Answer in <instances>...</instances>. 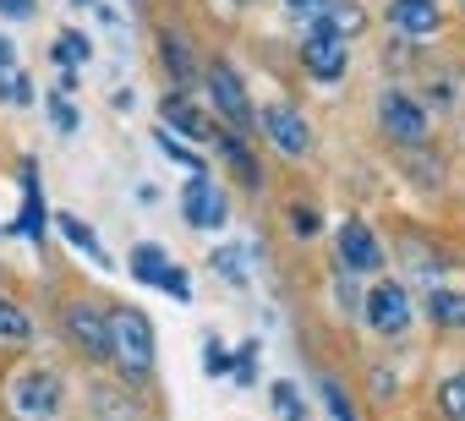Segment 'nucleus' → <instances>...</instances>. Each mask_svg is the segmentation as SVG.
Listing matches in <instances>:
<instances>
[{"label":"nucleus","mask_w":465,"mask_h":421,"mask_svg":"<svg viewBox=\"0 0 465 421\" xmlns=\"http://www.w3.org/2000/svg\"><path fill=\"white\" fill-rule=\"evenodd\" d=\"M104 350L121 361L126 377H148L153 372V328L143 312H115L104 323Z\"/></svg>","instance_id":"nucleus-1"},{"label":"nucleus","mask_w":465,"mask_h":421,"mask_svg":"<svg viewBox=\"0 0 465 421\" xmlns=\"http://www.w3.org/2000/svg\"><path fill=\"white\" fill-rule=\"evenodd\" d=\"M208 93H213V104H219V115L236 126V132H247L258 115H252V104H247V88H242V77L230 72L224 61L219 66H208Z\"/></svg>","instance_id":"nucleus-2"},{"label":"nucleus","mask_w":465,"mask_h":421,"mask_svg":"<svg viewBox=\"0 0 465 421\" xmlns=\"http://www.w3.org/2000/svg\"><path fill=\"white\" fill-rule=\"evenodd\" d=\"M367 323H372L378 334H405V328H411V296H405L400 285H378V290L367 296Z\"/></svg>","instance_id":"nucleus-3"},{"label":"nucleus","mask_w":465,"mask_h":421,"mask_svg":"<svg viewBox=\"0 0 465 421\" xmlns=\"http://www.w3.org/2000/svg\"><path fill=\"white\" fill-rule=\"evenodd\" d=\"M12 399H17V410H23V416L45 421V416H55V410H61V383H55L50 372H28V377H17Z\"/></svg>","instance_id":"nucleus-4"},{"label":"nucleus","mask_w":465,"mask_h":421,"mask_svg":"<svg viewBox=\"0 0 465 421\" xmlns=\"http://www.w3.org/2000/svg\"><path fill=\"white\" fill-rule=\"evenodd\" d=\"M263 126H269V137H274V148H285V153H307V142H312V132H307V121L291 110V104H269V115H263Z\"/></svg>","instance_id":"nucleus-5"},{"label":"nucleus","mask_w":465,"mask_h":421,"mask_svg":"<svg viewBox=\"0 0 465 421\" xmlns=\"http://www.w3.org/2000/svg\"><path fill=\"white\" fill-rule=\"evenodd\" d=\"M302 61H307L312 77L334 83V77L345 72V44H340V34H312V39L302 44Z\"/></svg>","instance_id":"nucleus-6"},{"label":"nucleus","mask_w":465,"mask_h":421,"mask_svg":"<svg viewBox=\"0 0 465 421\" xmlns=\"http://www.w3.org/2000/svg\"><path fill=\"white\" fill-rule=\"evenodd\" d=\"M389 28H400L411 39H427L438 28V6L432 0H389Z\"/></svg>","instance_id":"nucleus-7"},{"label":"nucleus","mask_w":465,"mask_h":421,"mask_svg":"<svg viewBox=\"0 0 465 421\" xmlns=\"http://www.w3.org/2000/svg\"><path fill=\"white\" fill-rule=\"evenodd\" d=\"M186 220H192L197 230H213V225H224V197H219V186H208L203 175L186 186Z\"/></svg>","instance_id":"nucleus-8"},{"label":"nucleus","mask_w":465,"mask_h":421,"mask_svg":"<svg viewBox=\"0 0 465 421\" xmlns=\"http://www.w3.org/2000/svg\"><path fill=\"white\" fill-rule=\"evenodd\" d=\"M383 126H389L400 142H421V132H427V115H421L411 99L389 93V99H383Z\"/></svg>","instance_id":"nucleus-9"},{"label":"nucleus","mask_w":465,"mask_h":421,"mask_svg":"<svg viewBox=\"0 0 465 421\" xmlns=\"http://www.w3.org/2000/svg\"><path fill=\"white\" fill-rule=\"evenodd\" d=\"M340 258H345L351 269H378V258H383V252H378V241H372V230L351 220V225L340 230Z\"/></svg>","instance_id":"nucleus-10"},{"label":"nucleus","mask_w":465,"mask_h":421,"mask_svg":"<svg viewBox=\"0 0 465 421\" xmlns=\"http://www.w3.org/2000/svg\"><path fill=\"white\" fill-rule=\"evenodd\" d=\"M61 230L72 236V247H77V252H83L88 263H99V269H110V252L99 247V236H94V230H88V225H83L77 214H61Z\"/></svg>","instance_id":"nucleus-11"},{"label":"nucleus","mask_w":465,"mask_h":421,"mask_svg":"<svg viewBox=\"0 0 465 421\" xmlns=\"http://www.w3.org/2000/svg\"><path fill=\"white\" fill-rule=\"evenodd\" d=\"M66 328H72V339H83V345H88L94 356L104 350V323H99V318H94L88 307H66Z\"/></svg>","instance_id":"nucleus-12"},{"label":"nucleus","mask_w":465,"mask_h":421,"mask_svg":"<svg viewBox=\"0 0 465 421\" xmlns=\"http://www.w3.org/2000/svg\"><path fill=\"white\" fill-rule=\"evenodd\" d=\"M164 126H175V132H186V137H208V121L175 93V99H164Z\"/></svg>","instance_id":"nucleus-13"},{"label":"nucleus","mask_w":465,"mask_h":421,"mask_svg":"<svg viewBox=\"0 0 465 421\" xmlns=\"http://www.w3.org/2000/svg\"><path fill=\"white\" fill-rule=\"evenodd\" d=\"M427 312H432V323L465 328V296H454V290H427Z\"/></svg>","instance_id":"nucleus-14"},{"label":"nucleus","mask_w":465,"mask_h":421,"mask_svg":"<svg viewBox=\"0 0 465 421\" xmlns=\"http://www.w3.org/2000/svg\"><path fill=\"white\" fill-rule=\"evenodd\" d=\"M213 142H219V153H224L230 164H236V175H242L247 186H258V164L247 159V142H242L236 132H224V137H213Z\"/></svg>","instance_id":"nucleus-15"},{"label":"nucleus","mask_w":465,"mask_h":421,"mask_svg":"<svg viewBox=\"0 0 465 421\" xmlns=\"http://www.w3.org/2000/svg\"><path fill=\"white\" fill-rule=\"evenodd\" d=\"M28 334H34L28 312H23V307H12V301H0V339H28Z\"/></svg>","instance_id":"nucleus-16"},{"label":"nucleus","mask_w":465,"mask_h":421,"mask_svg":"<svg viewBox=\"0 0 465 421\" xmlns=\"http://www.w3.org/2000/svg\"><path fill=\"white\" fill-rule=\"evenodd\" d=\"M132 274L148 279V285H159V274H164V252H159V247H137V252H132Z\"/></svg>","instance_id":"nucleus-17"},{"label":"nucleus","mask_w":465,"mask_h":421,"mask_svg":"<svg viewBox=\"0 0 465 421\" xmlns=\"http://www.w3.org/2000/svg\"><path fill=\"white\" fill-rule=\"evenodd\" d=\"M438 405L449 410V421H465V372H454V377L438 388Z\"/></svg>","instance_id":"nucleus-18"},{"label":"nucleus","mask_w":465,"mask_h":421,"mask_svg":"<svg viewBox=\"0 0 465 421\" xmlns=\"http://www.w3.org/2000/svg\"><path fill=\"white\" fill-rule=\"evenodd\" d=\"M55 61L72 72L77 61H88V39H83V34H61V39H55Z\"/></svg>","instance_id":"nucleus-19"},{"label":"nucleus","mask_w":465,"mask_h":421,"mask_svg":"<svg viewBox=\"0 0 465 421\" xmlns=\"http://www.w3.org/2000/svg\"><path fill=\"white\" fill-rule=\"evenodd\" d=\"M274 416L280 421H302V399H296L291 383H274Z\"/></svg>","instance_id":"nucleus-20"},{"label":"nucleus","mask_w":465,"mask_h":421,"mask_svg":"<svg viewBox=\"0 0 465 421\" xmlns=\"http://www.w3.org/2000/svg\"><path fill=\"white\" fill-rule=\"evenodd\" d=\"M0 99H12V104H28L34 99V88L12 72V66H0Z\"/></svg>","instance_id":"nucleus-21"},{"label":"nucleus","mask_w":465,"mask_h":421,"mask_svg":"<svg viewBox=\"0 0 465 421\" xmlns=\"http://www.w3.org/2000/svg\"><path fill=\"white\" fill-rule=\"evenodd\" d=\"M356 28H361V12L351 6V0H345V6H334V12H329V34H356Z\"/></svg>","instance_id":"nucleus-22"},{"label":"nucleus","mask_w":465,"mask_h":421,"mask_svg":"<svg viewBox=\"0 0 465 421\" xmlns=\"http://www.w3.org/2000/svg\"><path fill=\"white\" fill-rule=\"evenodd\" d=\"M159 290H170L175 301H186V296H192V285H186V274H181V269H170V263H164V274H159Z\"/></svg>","instance_id":"nucleus-23"},{"label":"nucleus","mask_w":465,"mask_h":421,"mask_svg":"<svg viewBox=\"0 0 465 421\" xmlns=\"http://www.w3.org/2000/svg\"><path fill=\"white\" fill-rule=\"evenodd\" d=\"M164 61L175 66V77H186V72H192V61H186V44H181V39H170V34H164Z\"/></svg>","instance_id":"nucleus-24"},{"label":"nucleus","mask_w":465,"mask_h":421,"mask_svg":"<svg viewBox=\"0 0 465 421\" xmlns=\"http://www.w3.org/2000/svg\"><path fill=\"white\" fill-rule=\"evenodd\" d=\"M323 399H329L334 421H356V416H351V405H345V394H340V383H323Z\"/></svg>","instance_id":"nucleus-25"},{"label":"nucleus","mask_w":465,"mask_h":421,"mask_svg":"<svg viewBox=\"0 0 465 421\" xmlns=\"http://www.w3.org/2000/svg\"><path fill=\"white\" fill-rule=\"evenodd\" d=\"M252 361H258V345H242V350H236V377H242V383H252Z\"/></svg>","instance_id":"nucleus-26"},{"label":"nucleus","mask_w":465,"mask_h":421,"mask_svg":"<svg viewBox=\"0 0 465 421\" xmlns=\"http://www.w3.org/2000/svg\"><path fill=\"white\" fill-rule=\"evenodd\" d=\"M159 148H164V153H170V159H181V164H186V170H197V153H186V148H181V142H170V137H164V132H159Z\"/></svg>","instance_id":"nucleus-27"},{"label":"nucleus","mask_w":465,"mask_h":421,"mask_svg":"<svg viewBox=\"0 0 465 421\" xmlns=\"http://www.w3.org/2000/svg\"><path fill=\"white\" fill-rule=\"evenodd\" d=\"M203 361H208V372L219 377V372H230V356H224V345H208L203 350Z\"/></svg>","instance_id":"nucleus-28"},{"label":"nucleus","mask_w":465,"mask_h":421,"mask_svg":"<svg viewBox=\"0 0 465 421\" xmlns=\"http://www.w3.org/2000/svg\"><path fill=\"white\" fill-rule=\"evenodd\" d=\"M291 225H296L302 236H312V230H318V214H312V208H291Z\"/></svg>","instance_id":"nucleus-29"},{"label":"nucleus","mask_w":465,"mask_h":421,"mask_svg":"<svg viewBox=\"0 0 465 421\" xmlns=\"http://www.w3.org/2000/svg\"><path fill=\"white\" fill-rule=\"evenodd\" d=\"M213 263H219V269H224L230 279H236V285H242V252H219Z\"/></svg>","instance_id":"nucleus-30"},{"label":"nucleus","mask_w":465,"mask_h":421,"mask_svg":"<svg viewBox=\"0 0 465 421\" xmlns=\"http://www.w3.org/2000/svg\"><path fill=\"white\" fill-rule=\"evenodd\" d=\"M55 126H61V132H72V126H77V115H72V104H66V99H55Z\"/></svg>","instance_id":"nucleus-31"},{"label":"nucleus","mask_w":465,"mask_h":421,"mask_svg":"<svg viewBox=\"0 0 465 421\" xmlns=\"http://www.w3.org/2000/svg\"><path fill=\"white\" fill-rule=\"evenodd\" d=\"M0 6H6L12 17H28V12H34V6H28V0H0Z\"/></svg>","instance_id":"nucleus-32"},{"label":"nucleus","mask_w":465,"mask_h":421,"mask_svg":"<svg viewBox=\"0 0 465 421\" xmlns=\"http://www.w3.org/2000/svg\"><path fill=\"white\" fill-rule=\"evenodd\" d=\"M0 66H12V44L6 39H0Z\"/></svg>","instance_id":"nucleus-33"},{"label":"nucleus","mask_w":465,"mask_h":421,"mask_svg":"<svg viewBox=\"0 0 465 421\" xmlns=\"http://www.w3.org/2000/svg\"><path fill=\"white\" fill-rule=\"evenodd\" d=\"M291 6H302V12H307V6H318V0H291Z\"/></svg>","instance_id":"nucleus-34"}]
</instances>
